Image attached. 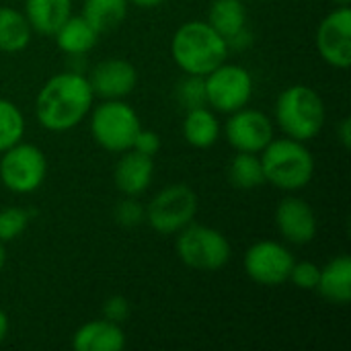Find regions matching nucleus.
<instances>
[{
    "instance_id": "obj_1",
    "label": "nucleus",
    "mask_w": 351,
    "mask_h": 351,
    "mask_svg": "<svg viewBox=\"0 0 351 351\" xmlns=\"http://www.w3.org/2000/svg\"><path fill=\"white\" fill-rule=\"evenodd\" d=\"M95 93L88 76L76 70L53 74L37 93L35 117L49 132H68L82 123L93 109Z\"/></svg>"
},
{
    "instance_id": "obj_2",
    "label": "nucleus",
    "mask_w": 351,
    "mask_h": 351,
    "mask_svg": "<svg viewBox=\"0 0 351 351\" xmlns=\"http://www.w3.org/2000/svg\"><path fill=\"white\" fill-rule=\"evenodd\" d=\"M228 53L226 39L208 21H187L171 39V56L185 74L206 76L226 62Z\"/></svg>"
},
{
    "instance_id": "obj_3",
    "label": "nucleus",
    "mask_w": 351,
    "mask_h": 351,
    "mask_svg": "<svg viewBox=\"0 0 351 351\" xmlns=\"http://www.w3.org/2000/svg\"><path fill=\"white\" fill-rule=\"evenodd\" d=\"M265 183L274 187L294 193L304 189L315 175V158L306 148V142H298L294 138H274L259 152Z\"/></svg>"
},
{
    "instance_id": "obj_4",
    "label": "nucleus",
    "mask_w": 351,
    "mask_h": 351,
    "mask_svg": "<svg viewBox=\"0 0 351 351\" xmlns=\"http://www.w3.org/2000/svg\"><path fill=\"white\" fill-rule=\"evenodd\" d=\"M327 109L323 97L306 84L284 88L276 101V121L284 136L298 142L317 138L325 125Z\"/></svg>"
},
{
    "instance_id": "obj_5",
    "label": "nucleus",
    "mask_w": 351,
    "mask_h": 351,
    "mask_svg": "<svg viewBox=\"0 0 351 351\" xmlns=\"http://www.w3.org/2000/svg\"><path fill=\"white\" fill-rule=\"evenodd\" d=\"M142 130L140 117L123 99H103L90 109V134L95 142L109 152H125Z\"/></svg>"
},
{
    "instance_id": "obj_6",
    "label": "nucleus",
    "mask_w": 351,
    "mask_h": 351,
    "mask_svg": "<svg viewBox=\"0 0 351 351\" xmlns=\"http://www.w3.org/2000/svg\"><path fill=\"white\" fill-rule=\"evenodd\" d=\"M177 255L195 271H220L228 265L232 249L220 230L191 222L177 232Z\"/></svg>"
},
{
    "instance_id": "obj_7",
    "label": "nucleus",
    "mask_w": 351,
    "mask_h": 351,
    "mask_svg": "<svg viewBox=\"0 0 351 351\" xmlns=\"http://www.w3.org/2000/svg\"><path fill=\"white\" fill-rule=\"evenodd\" d=\"M0 154V181L8 191L29 195L43 185L47 158L39 146L21 140Z\"/></svg>"
},
{
    "instance_id": "obj_8",
    "label": "nucleus",
    "mask_w": 351,
    "mask_h": 351,
    "mask_svg": "<svg viewBox=\"0 0 351 351\" xmlns=\"http://www.w3.org/2000/svg\"><path fill=\"white\" fill-rule=\"evenodd\" d=\"M195 214L197 195L185 183L167 185L146 206V222L158 234H177L193 222Z\"/></svg>"
},
{
    "instance_id": "obj_9",
    "label": "nucleus",
    "mask_w": 351,
    "mask_h": 351,
    "mask_svg": "<svg viewBox=\"0 0 351 351\" xmlns=\"http://www.w3.org/2000/svg\"><path fill=\"white\" fill-rule=\"evenodd\" d=\"M204 80L208 107L218 113L239 111L247 107L253 97V76L241 64L222 62L218 68L206 74Z\"/></svg>"
},
{
    "instance_id": "obj_10",
    "label": "nucleus",
    "mask_w": 351,
    "mask_h": 351,
    "mask_svg": "<svg viewBox=\"0 0 351 351\" xmlns=\"http://www.w3.org/2000/svg\"><path fill=\"white\" fill-rule=\"evenodd\" d=\"M294 265L290 249L276 241H259L251 245L245 253L243 267L245 274L261 286H282L288 282Z\"/></svg>"
},
{
    "instance_id": "obj_11",
    "label": "nucleus",
    "mask_w": 351,
    "mask_h": 351,
    "mask_svg": "<svg viewBox=\"0 0 351 351\" xmlns=\"http://www.w3.org/2000/svg\"><path fill=\"white\" fill-rule=\"evenodd\" d=\"M319 56L333 68L346 70L351 64V10L337 6L317 27Z\"/></svg>"
},
{
    "instance_id": "obj_12",
    "label": "nucleus",
    "mask_w": 351,
    "mask_h": 351,
    "mask_svg": "<svg viewBox=\"0 0 351 351\" xmlns=\"http://www.w3.org/2000/svg\"><path fill=\"white\" fill-rule=\"evenodd\" d=\"M228 115L224 136L237 152L259 154L274 140V123L263 111L243 107Z\"/></svg>"
},
{
    "instance_id": "obj_13",
    "label": "nucleus",
    "mask_w": 351,
    "mask_h": 351,
    "mask_svg": "<svg viewBox=\"0 0 351 351\" xmlns=\"http://www.w3.org/2000/svg\"><path fill=\"white\" fill-rule=\"evenodd\" d=\"M276 226L284 241L292 245H308L311 241H315L319 230L315 210L308 202L296 195H288L278 204Z\"/></svg>"
},
{
    "instance_id": "obj_14",
    "label": "nucleus",
    "mask_w": 351,
    "mask_h": 351,
    "mask_svg": "<svg viewBox=\"0 0 351 351\" xmlns=\"http://www.w3.org/2000/svg\"><path fill=\"white\" fill-rule=\"evenodd\" d=\"M95 97L101 99H125L138 82L134 64L121 58H109L99 62L88 76Z\"/></svg>"
},
{
    "instance_id": "obj_15",
    "label": "nucleus",
    "mask_w": 351,
    "mask_h": 351,
    "mask_svg": "<svg viewBox=\"0 0 351 351\" xmlns=\"http://www.w3.org/2000/svg\"><path fill=\"white\" fill-rule=\"evenodd\" d=\"M152 177H154V158L140 154L132 148L121 152L113 171L115 187L123 195H132V197L142 195L150 187Z\"/></svg>"
},
{
    "instance_id": "obj_16",
    "label": "nucleus",
    "mask_w": 351,
    "mask_h": 351,
    "mask_svg": "<svg viewBox=\"0 0 351 351\" xmlns=\"http://www.w3.org/2000/svg\"><path fill=\"white\" fill-rule=\"evenodd\" d=\"M72 348L76 351H121L125 348V333L121 325L107 319L90 321L76 329Z\"/></svg>"
},
{
    "instance_id": "obj_17",
    "label": "nucleus",
    "mask_w": 351,
    "mask_h": 351,
    "mask_svg": "<svg viewBox=\"0 0 351 351\" xmlns=\"http://www.w3.org/2000/svg\"><path fill=\"white\" fill-rule=\"evenodd\" d=\"M317 292L337 306H348L351 300V259L348 255H337L327 265L321 267Z\"/></svg>"
},
{
    "instance_id": "obj_18",
    "label": "nucleus",
    "mask_w": 351,
    "mask_h": 351,
    "mask_svg": "<svg viewBox=\"0 0 351 351\" xmlns=\"http://www.w3.org/2000/svg\"><path fill=\"white\" fill-rule=\"evenodd\" d=\"M99 35L101 33L82 14H76V16L70 14L60 25V29L53 33L56 45L66 56H84V53H88L97 45Z\"/></svg>"
},
{
    "instance_id": "obj_19",
    "label": "nucleus",
    "mask_w": 351,
    "mask_h": 351,
    "mask_svg": "<svg viewBox=\"0 0 351 351\" xmlns=\"http://www.w3.org/2000/svg\"><path fill=\"white\" fill-rule=\"evenodd\" d=\"M183 138L193 148H210L220 138V121L216 117V111L208 105L187 109L183 117Z\"/></svg>"
},
{
    "instance_id": "obj_20",
    "label": "nucleus",
    "mask_w": 351,
    "mask_h": 351,
    "mask_svg": "<svg viewBox=\"0 0 351 351\" xmlns=\"http://www.w3.org/2000/svg\"><path fill=\"white\" fill-rule=\"evenodd\" d=\"M33 31L53 35L72 14V0H25L23 12Z\"/></svg>"
},
{
    "instance_id": "obj_21",
    "label": "nucleus",
    "mask_w": 351,
    "mask_h": 351,
    "mask_svg": "<svg viewBox=\"0 0 351 351\" xmlns=\"http://www.w3.org/2000/svg\"><path fill=\"white\" fill-rule=\"evenodd\" d=\"M31 35L33 29L21 10L12 6H0V51L4 53L23 51L29 45Z\"/></svg>"
},
{
    "instance_id": "obj_22",
    "label": "nucleus",
    "mask_w": 351,
    "mask_h": 351,
    "mask_svg": "<svg viewBox=\"0 0 351 351\" xmlns=\"http://www.w3.org/2000/svg\"><path fill=\"white\" fill-rule=\"evenodd\" d=\"M228 181L232 187L241 191L257 189L265 183L263 165L259 154L253 152H237L228 165Z\"/></svg>"
},
{
    "instance_id": "obj_23",
    "label": "nucleus",
    "mask_w": 351,
    "mask_h": 351,
    "mask_svg": "<svg viewBox=\"0 0 351 351\" xmlns=\"http://www.w3.org/2000/svg\"><path fill=\"white\" fill-rule=\"evenodd\" d=\"M245 0H212L208 10V23L226 39L247 27Z\"/></svg>"
},
{
    "instance_id": "obj_24",
    "label": "nucleus",
    "mask_w": 351,
    "mask_h": 351,
    "mask_svg": "<svg viewBox=\"0 0 351 351\" xmlns=\"http://www.w3.org/2000/svg\"><path fill=\"white\" fill-rule=\"evenodd\" d=\"M128 0H84L82 2V16L99 31H111L119 23H123L128 14Z\"/></svg>"
},
{
    "instance_id": "obj_25",
    "label": "nucleus",
    "mask_w": 351,
    "mask_h": 351,
    "mask_svg": "<svg viewBox=\"0 0 351 351\" xmlns=\"http://www.w3.org/2000/svg\"><path fill=\"white\" fill-rule=\"evenodd\" d=\"M25 136L23 111L8 99H0V152L21 142Z\"/></svg>"
},
{
    "instance_id": "obj_26",
    "label": "nucleus",
    "mask_w": 351,
    "mask_h": 351,
    "mask_svg": "<svg viewBox=\"0 0 351 351\" xmlns=\"http://www.w3.org/2000/svg\"><path fill=\"white\" fill-rule=\"evenodd\" d=\"M177 101L187 109L208 105L206 99V80L197 74H185V78L177 84Z\"/></svg>"
},
{
    "instance_id": "obj_27",
    "label": "nucleus",
    "mask_w": 351,
    "mask_h": 351,
    "mask_svg": "<svg viewBox=\"0 0 351 351\" xmlns=\"http://www.w3.org/2000/svg\"><path fill=\"white\" fill-rule=\"evenodd\" d=\"M31 214L23 208H2L0 210V243H10L21 232L27 230Z\"/></svg>"
},
{
    "instance_id": "obj_28",
    "label": "nucleus",
    "mask_w": 351,
    "mask_h": 351,
    "mask_svg": "<svg viewBox=\"0 0 351 351\" xmlns=\"http://www.w3.org/2000/svg\"><path fill=\"white\" fill-rule=\"evenodd\" d=\"M115 220L117 224L125 226V228H134L140 226L142 222H146V208L132 195H125V199H121L115 206Z\"/></svg>"
},
{
    "instance_id": "obj_29",
    "label": "nucleus",
    "mask_w": 351,
    "mask_h": 351,
    "mask_svg": "<svg viewBox=\"0 0 351 351\" xmlns=\"http://www.w3.org/2000/svg\"><path fill=\"white\" fill-rule=\"evenodd\" d=\"M319 276H321V267L317 263H313V261H294L288 282H292L296 288L308 292V290H317Z\"/></svg>"
},
{
    "instance_id": "obj_30",
    "label": "nucleus",
    "mask_w": 351,
    "mask_h": 351,
    "mask_svg": "<svg viewBox=\"0 0 351 351\" xmlns=\"http://www.w3.org/2000/svg\"><path fill=\"white\" fill-rule=\"evenodd\" d=\"M130 317V302L128 298L123 296H111L105 300L103 304V319L111 321V323H117V325H123Z\"/></svg>"
},
{
    "instance_id": "obj_31",
    "label": "nucleus",
    "mask_w": 351,
    "mask_h": 351,
    "mask_svg": "<svg viewBox=\"0 0 351 351\" xmlns=\"http://www.w3.org/2000/svg\"><path fill=\"white\" fill-rule=\"evenodd\" d=\"M132 150L154 158L158 154V150H160V136L156 132H152V130H140L138 136L134 138Z\"/></svg>"
},
{
    "instance_id": "obj_32",
    "label": "nucleus",
    "mask_w": 351,
    "mask_h": 351,
    "mask_svg": "<svg viewBox=\"0 0 351 351\" xmlns=\"http://www.w3.org/2000/svg\"><path fill=\"white\" fill-rule=\"evenodd\" d=\"M251 43H253V33H251L247 27H243V29H241V31H237L234 35L226 37V45H228V49H237V51H241V49H247Z\"/></svg>"
},
{
    "instance_id": "obj_33",
    "label": "nucleus",
    "mask_w": 351,
    "mask_h": 351,
    "mask_svg": "<svg viewBox=\"0 0 351 351\" xmlns=\"http://www.w3.org/2000/svg\"><path fill=\"white\" fill-rule=\"evenodd\" d=\"M339 140L343 144V148H350L351 146V123L350 117H343L341 123H339Z\"/></svg>"
},
{
    "instance_id": "obj_34",
    "label": "nucleus",
    "mask_w": 351,
    "mask_h": 351,
    "mask_svg": "<svg viewBox=\"0 0 351 351\" xmlns=\"http://www.w3.org/2000/svg\"><path fill=\"white\" fill-rule=\"evenodd\" d=\"M128 2L134 4V6H138V8H156L162 2H167V0H128Z\"/></svg>"
},
{
    "instance_id": "obj_35",
    "label": "nucleus",
    "mask_w": 351,
    "mask_h": 351,
    "mask_svg": "<svg viewBox=\"0 0 351 351\" xmlns=\"http://www.w3.org/2000/svg\"><path fill=\"white\" fill-rule=\"evenodd\" d=\"M8 317H6V313L0 308V343L6 339V335H8Z\"/></svg>"
},
{
    "instance_id": "obj_36",
    "label": "nucleus",
    "mask_w": 351,
    "mask_h": 351,
    "mask_svg": "<svg viewBox=\"0 0 351 351\" xmlns=\"http://www.w3.org/2000/svg\"><path fill=\"white\" fill-rule=\"evenodd\" d=\"M6 265V251H4V243H0V271Z\"/></svg>"
},
{
    "instance_id": "obj_37",
    "label": "nucleus",
    "mask_w": 351,
    "mask_h": 351,
    "mask_svg": "<svg viewBox=\"0 0 351 351\" xmlns=\"http://www.w3.org/2000/svg\"><path fill=\"white\" fill-rule=\"evenodd\" d=\"M333 4H337V6H350L351 0H331Z\"/></svg>"
}]
</instances>
